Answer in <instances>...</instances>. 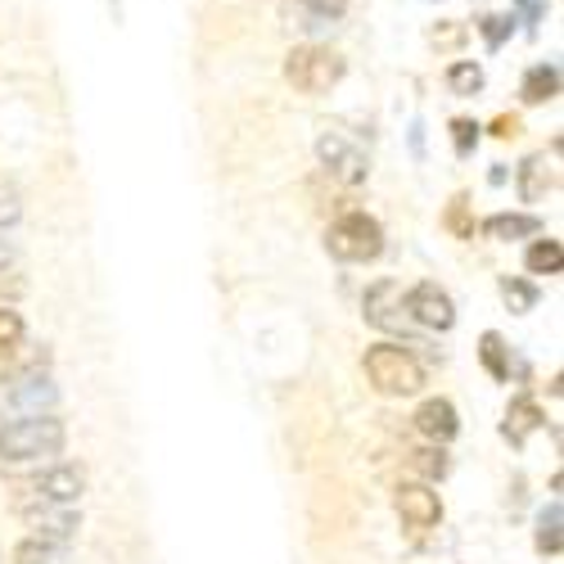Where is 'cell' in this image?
<instances>
[{"instance_id": "26", "label": "cell", "mask_w": 564, "mask_h": 564, "mask_svg": "<svg viewBox=\"0 0 564 564\" xmlns=\"http://www.w3.org/2000/svg\"><path fill=\"white\" fill-rule=\"evenodd\" d=\"M510 28H514V23H510V19H501V14H488V19L479 23V32L488 36V45H501V41L510 36Z\"/></svg>"}, {"instance_id": "11", "label": "cell", "mask_w": 564, "mask_h": 564, "mask_svg": "<svg viewBox=\"0 0 564 564\" xmlns=\"http://www.w3.org/2000/svg\"><path fill=\"white\" fill-rule=\"evenodd\" d=\"M415 430L425 434L434 447H443V443H452L456 438V430H460V420H456V406L447 402V398H430L425 406L415 411Z\"/></svg>"}, {"instance_id": "25", "label": "cell", "mask_w": 564, "mask_h": 564, "mask_svg": "<svg viewBox=\"0 0 564 564\" xmlns=\"http://www.w3.org/2000/svg\"><path fill=\"white\" fill-rule=\"evenodd\" d=\"M307 14L316 23H330V19H344V0H303Z\"/></svg>"}, {"instance_id": "18", "label": "cell", "mask_w": 564, "mask_h": 564, "mask_svg": "<svg viewBox=\"0 0 564 564\" xmlns=\"http://www.w3.org/2000/svg\"><path fill=\"white\" fill-rule=\"evenodd\" d=\"M479 357H484V366L492 370V380H510V357H506V339L501 335H484L479 339Z\"/></svg>"}, {"instance_id": "3", "label": "cell", "mask_w": 564, "mask_h": 564, "mask_svg": "<svg viewBox=\"0 0 564 564\" xmlns=\"http://www.w3.org/2000/svg\"><path fill=\"white\" fill-rule=\"evenodd\" d=\"M285 77L294 90H303V96H325L330 86H339L344 59L330 51V45H299V51H290V59H285Z\"/></svg>"}, {"instance_id": "27", "label": "cell", "mask_w": 564, "mask_h": 564, "mask_svg": "<svg viewBox=\"0 0 564 564\" xmlns=\"http://www.w3.org/2000/svg\"><path fill=\"white\" fill-rule=\"evenodd\" d=\"M447 226H452L456 235H475V226L465 221V199H452V208H447Z\"/></svg>"}, {"instance_id": "5", "label": "cell", "mask_w": 564, "mask_h": 564, "mask_svg": "<svg viewBox=\"0 0 564 564\" xmlns=\"http://www.w3.org/2000/svg\"><path fill=\"white\" fill-rule=\"evenodd\" d=\"M402 303H406V316L415 325H425V330H452V325H456V303H452L447 290L434 285V280H420V285Z\"/></svg>"}, {"instance_id": "19", "label": "cell", "mask_w": 564, "mask_h": 564, "mask_svg": "<svg viewBox=\"0 0 564 564\" xmlns=\"http://www.w3.org/2000/svg\"><path fill=\"white\" fill-rule=\"evenodd\" d=\"M447 86L456 90V96H479V90H484V68L460 59V64L447 68Z\"/></svg>"}, {"instance_id": "15", "label": "cell", "mask_w": 564, "mask_h": 564, "mask_svg": "<svg viewBox=\"0 0 564 564\" xmlns=\"http://www.w3.org/2000/svg\"><path fill=\"white\" fill-rule=\"evenodd\" d=\"M520 96H524V105H546V100H555V96H560V68H555V64L529 68Z\"/></svg>"}, {"instance_id": "12", "label": "cell", "mask_w": 564, "mask_h": 564, "mask_svg": "<svg viewBox=\"0 0 564 564\" xmlns=\"http://www.w3.org/2000/svg\"><path fill=\"white\" fill-rule=\"evenodd\" d=\"M484 235H488V240L510 245V240H529V235H542V221L533 213H497V217L484 221Z\"/></svg>"}, {"instance_id": "29", "label": "cell", "mask_w": 564, "mask_h": 564, "mask_svg": "<svg viewBox=\"0 0 564 564\" xmlns=\"http://www.w3.org/2000/svg\"><path fill=\"white\" fill-rule=\"evenodd\" d=\"M492 135H501V140L520 135V118H497V122H492Z\"/></svg>"}, {"instance_id": "20", "label": "cell", "mask_w": 564, "mask_h": 564, "mask_svg": "<svg viewBox=\"0 0 564 564\" xmlns=\"http://www.w3.org/2000/svg\"><path fill=\"white\" fill-rule=\"evenodd\" d=\"M411 469H415L420 479H443V475H447L443 447H420V452H411Z\"/></svg>"}, {"instance_id": "17", "label": "cell", "mask_w": 564, "mask_h": 564, "mask_svg": "<svg viewBox=\"0 0 564 564\" xmlns=\"http://www.w3.org/2000/svg\"><path fill=\"white\" fill-rule=\"evenodd\" d=\"M14 564H64V546L41 542V538H28V542L14 546Z\"/></svg>"}, {"instance_id": "14", "label": "cell", "mask_w": 564, "mask_h": 564, "mask_svg": "<svg viewBox=\"0 0 564 564\" xmlns=\"http://www.w3.org/2000/svg\"><path fill=\"white\" fill-rule=\"evenodd\" d=\"M555 185V163L546 154H533L524 167H520V199L524 204H538L546 191Z\"/></svg>"}, {"instance_id": "16", "label": "cell", "mask_w": 564, "mask_h": 564, "mask_svg": "<svg viewBox=\"0 0 564 564\" xmlns=\"http://www.w3.org/2000/svg\"><path fill=\"white\" fill-rule=\"evenodd\" d=\"M524 267L533 271V275H560V267H564V249H560V240H533L529 245V253H524Z\"/></svg>"}, {"instance_id": "10", "label": "cell", "mask_w": 564, "mask_h": 564, "mask_svg": "<svg viewBox=\"0 0 564 564\" xmlns=\"http://www.w3.org/2000/svg\"><path fill=\"white\" fill-rule=\"evenodd\" d=\"M321 159H325V167H330L335 176H344V181H361L366 176V154L352 145V140H344L339 131H330V135H321Z\"/></svg>"}, {"instance_id": "22", "label": "cell", "mask_w": 564, "mask_h": 564, "mask_svg": "<svg viewBox=\"0 0 564 564\" xmlns=\"http://www.w3.org/2000/svg\"><path fill=\"white\" fill-rule=\"evenodd\" d=\"M501 299L510 303V312H533L538 290L529 285V280H501Z\"/></svg>"}, {"instance_id": "1", "label": "cell", "mask_w": 564, "mask_h": 564, "mask_svg": "<svg viewBox=\"0 0 564 564\" xmlns=\"http://www.w3.org/2000/svg\"><path fill=\"white\" fill-rule=\"evenodd\" d=\"M68 443V430H64V420L55 415H19L10 420L6 430H0V460H10V465H28V460H51L59 456Z\"/></svg>"}, {"instance_id": "2", "label": "cell", "mask_w": 564, "mask_h": 564, "mask_svg": "<svg viewBox=\"0 0 564 564\" xmlns=\"http://www.w3.org/2000/svg\"><path fill=\"white\" fill-rule=\"evenodd\" d=\"M366 375L370 384L389 398H411L425 389V366H420L402 344H375L366 352Z\"/></svg>"}, {"instance_id": "23", "label": "cell", "mask_w": 564, "mask_h": 564, "mask_svg": "<svg viewBox=\"0 0 564 564\" xmlns=\"http://www.w3.org/2000/svg\"><path fill=\"white\" fill-rule=\"evenodd\" d=\"M23 339V316L14 307H0V348H14Z\"/></svg>"}, {"instance_id": "9", "label": "cell", "mask_w": 564, "mask_h": 564, "mask_svg": "<svg viewBox=\"0 0 564 564\" xmlns=\"http://www.w3.org/2000/svg\"><path fill=\"white\" fill-rule=\"evenodd\" d=\"M23 514H28V524L36 529V538L55 542V546L73 542L77 529H82V514H73L68 506H23Z\"/></svg>"}, {"instance_id": "6", "label": "cell", "mask_w": 564, "mask_h": 564, "mask_svg": "<svg viewBox=\"0 0 564 564\" xmlns=\"http://www.w3.org/2000/svg\"><path fill=\"white\" fill-rule=\"evenodd\" d=\"M19 488H28L41 506H73L86 492V469L82 465H51L45 475H36Z\"/></svg>"}, {"instance_id": "24", "label": "cell", "mask_w": 564, "mask_h": 564, "mask_svg": "<svg viewBox=\"0 0 564 564\" xmlns=\"http://www.w3.org/2000/svg\"><path fill=\"white\" fill-rule=\"evenodd\" d=\"M452 140H456V154H469V150H475V140H479V127L469 118H456L452 122Z\"/></svg>"}, {"instance_id": "7", "label": "cell", "mask_w": 564, "mask_h": 564, "mask_svg": "<svg viewBox=\"0 0 564 564\" xmlns=\"http://www.w3.org/2000/svg\"><path fill=\"white\" fill-rule=\"evenodd\" d=\"M366 321H370V325H380V330H389V335H406L415 321L406 316L402 285H393V280H380V285L366 294Z\"/></svg>"}, {"instance_id": "8", "label": "cell", "mask_w": 564, "mask_h": 564, "mask_svg": "<svg viewBox=\"0 0 564 564\" xmlns=\"http://www.w3.org/2000/svg\"><path fill=\"white\" fill-rule=\"evenodd\" d=\"M393 506H398L406 529H434L443 520V501H438V492L430 484H402Z\"/></svg>"}, {"instance_id": "13", "label": "cell", "mask_w": 564, "mask_h": 564, "mask_svg": "<svg viewBox=\"0 0 564 564\" xmlns=\"http://www.w3.org/2000/svg\"><path fill=\"white\" fill-rule=\"evenodd\" d=\"M542 420H546V411H542L533 398H514V402L506 406V425H501V434H506L510 443H524L533 430H542Z\"/></svg>"}, {"instance_id": "21", "label": "cell", "mask_w": 564, "mask_h": 564, "mask_svg": "<svg viewBox=\"0 0 564 564\" xmlns=\"http://www.w3.org/2000/svg\"><path fill=\"white\" fill-rule=\"evenodd\" d=\"M560 524H564V510L560 506L542 510V520H538V551H546V555L560 551Z\"/></svg>"}, {"instance_id": "4", "label": "cell", "mask_w": 564, "mask_h": 564, "mask_svg": "<svg viewBox=\"0 0 564 564\" xmlns=\"http://www.w3.org/2000/svg\"><path fill=\"white\" fill-rule=\"evenodd\" d=\"M325 245H330V253L339 262H375L384 253V230L375 217L366 213H348L330 226V235H325Z\"/></svg>"}, {"instance_id": "28", "label": "cell", "mask_w": 564, "mask_h": 564, "mask_svg": "<svg viewBox=\"0 0 564 564\" xmlns=\"http://www.w3.org/2000/svg\"><path fill=\"white\" fill-rule=\"evenodd\" d=\"M19 221V199L0 191V226H14Z\"/></svg>"}]
</instances>
